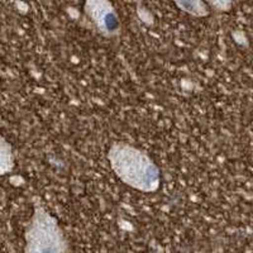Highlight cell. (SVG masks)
I'll list each match as a JSON object with an SVG mask.
<instances>
[{
    "label": "cell",
    "mask_w": 253,
    "mask_h": 253,
    "mask_svg": "<svg viewBox=\"0 0 253 253\" xmlns=\"http://www.w3.org/2000/svg\"><path fill=\"white\" fill-rule=\"evenodd\" d=\"M176 5L182 9L184 12L189 13V14L198 15V17L207 15L209 13L207 4L202 3V1H180V3H176Z\"/></svg>",
    "instance_id": "4"
},
{
    "label": "cell",
    "mask_w": 253,
    "mask_h": 253,
    "mask_svg": "<svg viewBox=\"0 0 253 253\" xmlns=\"http://www.w3.org/2000/svg\"><path fill=\"white\" fill-rule=\"evenodd\" d=\"M26 253H70L63 232L43 207H36L26 228Z\"/></svg>",
    "instance_id": "2"
},
{
    "label": "cell",
    "mask_w": 253,
    "mask_h": 253,
    "mask_svg": "<svg viewBox=\"0 0 253 253\" xmlns=\"http://www.w3.org/2000/svg\"><path fill=\"white\" fill-rule=\"evenodd\" d=\"M85 12L101 35L114 36L119 31V19L109 1L95 0L85 4Z\"/></svg>",
    "instance_id": "3"
},
{
    "label": "cell",
    "mask_w": 253,
    "mask_h": 253,
    "mask_svg": "<svg viewBox=\"0 0 253 253\" xmlns=\"http://www.w3.org/2000/svg\"><path fill=\"white\" fill-rule=\"evenodd\" d=\"M112 170L128 186L143 193H153L160 187V170L155 162L137 147L114 143L108 153Z\"/></svg>",
    "instance_id": "1"
}]
</instances>
